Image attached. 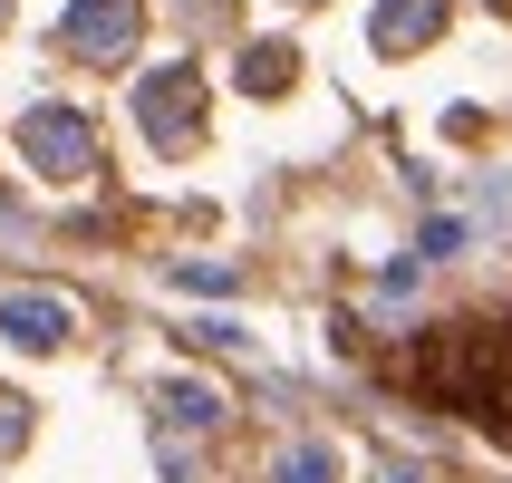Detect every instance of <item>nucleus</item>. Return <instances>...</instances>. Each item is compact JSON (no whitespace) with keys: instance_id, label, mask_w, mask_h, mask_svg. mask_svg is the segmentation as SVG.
<instances>
[{"instance_id":"nucleus-1","label":"nucleus","mask_w":512,"mask_h":483,"mask_svg":"<svg viewBox=\"0 0 512 483\" xmlns=\"http://www.w3.org/2000/svg\"><path fill=\"white\" fill-rule=\"evenodd\" d=\"M0 329H10L20 348H58L78 319H68V300H10V310H0Z\"/></svg>"}]
</instances>
